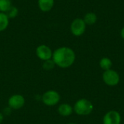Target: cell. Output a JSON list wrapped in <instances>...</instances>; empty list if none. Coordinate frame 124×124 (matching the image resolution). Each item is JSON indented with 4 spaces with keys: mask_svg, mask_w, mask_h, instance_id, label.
I'll return each mask as SVG.
<instances>
[{
    "mask_svg": "<svg viewBox=\"0 0 124 124\" xmlns=\"http://www.w3.org/2000/svg\"><path fill=\"white\" fill-rule=\"evenodd\" d=\"M52 60L56 66L60 68H68L73 65L76 60V53L73 49L68 46H61L53 52Z\"/></svg>",
    "mask_w": 124,
    "mask_h": 124,
    "instance_id": "6da1fadb",
    "label": "cell"
},
{
    "mask_svg": "<svg viewBox=\"0 0 124 124\" xmlns=\"http://www.w3.org/2000/svg\"><path fill=\"white\" fill-rule=\"evenodd\" d=\"M73 112L81 116H89L94 110V105L92 102L85 98L78 100L73 105Z\"/></svg>",
    "mask_w": 124,
    "mask_h": 124,
    "instance_id": "7a4b0ae2",
    "label": "cell"
},
{
    "mask_svg": "<svg viewBox=\"0 0 124 124\" xmlns=\"http://www.w3.org/2000/svg\"><path fill=\"white\" fill-rule=\"evenodd\" d=\"M60 99L61 97L60 94L57 91L52 89L45 92L41 96V101L43 104L49 107L57 105L60 102Z\"/></svg>",
    "mask_w": 124,
    "mask_h": 124,
    "instance_id": "3957f363",
    "label": "cell"
},
{
    "mask_svg": "<svg viewBox=\"0 0 124 124\" xmlns=\"http://www.w3.org/2000/svg\"><path fill=\"white\" fill-rule=\"evenodd\" d=\"M102 80L106 85L109 86H115L120 82V76L116 70L110 69L103 72Z\"/></svg>",
    "mask_w": 124,
    "mask_h": 124,
    "instance_id": "277c9868",
    "label": "cell"
},
{
    "mask_svg": "<svg viewBox=\"0 0 124 124\" xmlns=\"http://www.w3.org/2000/svg\"><path fill=\"white\" fill-rule=\"evenodd\" d=\"M86 28V25L84 21L83 18H76L70 23V30L71 33L75 36H82Z\"/></svg>",
    "mask_w": 124,
    "mask_h": 124,
    "instance_id": "5b68a950",
    "label": "cell"
},
{
    "mask_svg": "<svg viewBox=\"0 0 124 124\" xmlns=\"http://www.w3.org/2000/svg\"><path fill=\"white\" fill-rule=\"evenodd\" d=\"M25 97L19 94H15L9 97L8 99V106L12 110H20L25 105Z\"/></svg>",
    "mask_w": 124,
    "mask_h": 124,
    "instance_id": "8992f818",
    "label": "cell"
},
{
    "mask_svg": "<svg viewBox=\"0 0 124 124\" xmlns=\"http://www.w3.org/2000/svg\"><path fill=\"white\" fill-rule=\"evenodd\" d=\"M36 54L39 59L45 61L52 58L53 52L49 46L45 44H41L37 46L36 49Z\"/></svg>",
    "mask_w": 124,
    "mask_h": 124,
    "instance_id": "52a82bcc",
    "label": "cell"
},
{
    "mask_svg": "<svg viewBox=\"0 0 124 124\" xmlns=\"http://www.w3.org/2000/svg\"><path fill=\"white\" fill-rule=\"evenodd\" d=\"M102 123L103 124H121V114L116 110H110L105 114Z\"/></svg>",
    "mask_w": 124,
    "mask_h": 124,
    "instance_id": "ba28073f",
    "label": "cell"
},
{
    "mask_svg": "<svg viewBox=\"0 0 124 124\" xmlns=\"http://www.w3.org/2000/svg\"><path fill=\"white\" fill-rule=\"evenodd\" d=\"M58 113L63 117H68L73 113V108L68 103H62L57 108Z\"/></svg>",
    "mask_w": 124,
    "mask_h": 124,
    "instance_id": "9c48e42d",
    "label": "cell"
},
{
    "mask_svg": "<svg viewBox=\"0 0 124 124\" xmlns=\"http://www.w3.org/2000/svg\"><path fill=\"white\" fill-rule=\"evenodd\" d=\"M54 0H38V6L44 12H49L54 7Z\"/></svg>",
    "mask_w": 124,
    "mask_h": 124,
    "instance_id": "30bf717a",
    "label": "cell"
},
{
    "mask_svg": "<svg viewBox=\"0 0 124 124\" xmlns=\"http://www.w3.org/2000/svg\"><path fill=\"white\" fill-rule=\"evenodd\" d=\"M83 20L85 22L86 25H94L97 23V16L94 12H87L84 15Z\"/></svg>",
    "mask_w": 124,
    "mask_h": 124,
    "instance_id": "8fae6325",
    "label": "cell"
},
{
    "mask_svg": "<svg viewBox=\"0 0 124 124\" xmlns=\"http://www.w3.org/2000/svg\"><path fill=\"white\" fill-rule=\"evenodd\" d=\"M9 23V18L5 12H0V32L5 31Z\"/></svg>",
    "mask_w": 124,
    "mask_h": 124,
    "instance_id": "7c38bea8",
    "label": "cell"
},
{
    "mask_svg": "<svg viewBox=\"0 0 124 124\" xmlns=\"http://www.w3.org/2000/svg\"><path fill=\"white\" fill-rule=\"evenodd\" d=\"M100 67L105 71V70H108L110 69H112V66H113V62L112 60L107 57H102L100 60Z\"/></svg>",
    "mask_w": 124,
    "mask_h": 124,
    "instance_id": "4fadbf2b",
    "label": "cell"
},
{
    "mask_svg": "<svg viewBox=\"0 0 124 124\" xmlns=\"http://www.w3.org/2000/svg\"><path fill=\"white\" fill-rule=\"evenodd\" d=\"M11 7V0H0V12H6Z\"/></svg>",
    "mask_w": 124,
    "mask_h": 124,
    "instance_id": "5bb4252c",
    "label": "cell"
},
{
    "mask_svg": "<svg viewBox=\"0 0 124 124\" xmlns=\"http://www.w3.org/2000/svg\"><path fill=\"white\" fill-rule=\"evenodd\" d=\"M55 66H56V65L54 62V61L52 60V59L44 61L43 65H42V68L45 70H51L54 69Z\"/></svg>",
    "mask_w": 124,
    "mask_h": 124,
    "instance_id": "9a60e30c",
    "label": "cell"
},
{
    "mask_svg": "<svg viewBox=\"0 0 124 124\" xmlns=\"http://www.w3.org/2000/svg\"><path fill=\"white\" fill-rule=\"evenodd\" d=\"M5 13L7 14L9 18H15L18 14V9L15 7L12 6Z\"/></svg>",
    "mask_w": 124,
    "mask_h": 124,
    "instance_id": "2e32d148",
    "label": "cell"
},
{
    "mask_svg": "<svg viewBox=\"0 0 124 124\" xmlns=\"http://www.w3.org/2000/svg\"><path fill=\"white\" fill-rule=\"evenodd\" d=\"M121 38L124 40V26L121 28Z\"/></svg>",
    "mask_w": 124,
    "mask_h": 124,
    "instance_id": "e0dca14e",
    "label": "cell"
},
{
    "mask_svg": "<svg viewBox=\"0 0 124 124\" xmlns=\"http://www.w3.org/2000/svg\"><path fill=\"white\" fill-rule=\"evenodd\" d=\"M4 121V115L0 112V124H1Z\"/></svg>",
    "mask_w": 124,
    "mask_h": 124,
    "instance_id": "ac0fdd59",
    "label": "cell"
},
{
    "mask_svg": "<svg viewBox=\"0 0 124 124\" xmlns=\"http://www.w3.org/2000/svg\"><path fill=\"white\" fill-rule=\"evenodd\" d=\"M75 124V123H68V124Z\"/></svg>",
    "mask_w": 124,
    "mask_h": 124,
    "instance_id": "d6986e66",
    "label": "cell"
}]
</instances>
